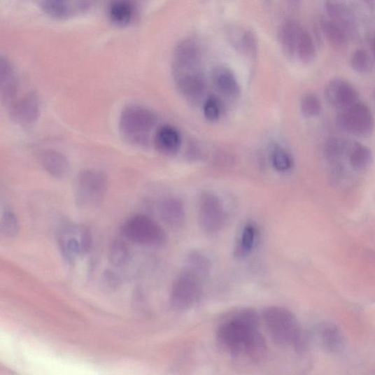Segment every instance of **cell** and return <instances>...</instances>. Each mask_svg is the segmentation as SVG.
Wrapping results in <instances>:
<instances>
[{
  "label": "cell",
  "mask_w": 375,
  "mask_h": 375,
  "mask_svg": "<svg viewBox=\"0 0 375 375\" xmlns=\"http://www.w3.org/2000/svg\"><path fill=\"white\" fill-rule=\"evenodd\" d=\"M258 325L256 311L239 310L218 328L217 340L232 355H245L250 360L259 362L267 355V345Z\"/></svg>",
  "instance_id": "cell-1"
},
{
  "label": "cell",
  "mask_w": 375,
  "mask_h": 375,
  "mask_svg": "<svg viewBox=\"0 0 375 375\" xmlns=\"http://www.w3.org/2000/svg\"><path fill=\"white\" fill-rule=\"evenodd\" d=\"M158 123V117L150 108L139 104L125 107L119 118L118 129L121 137L130 145L146 147Z\"/></svg>",
  "instance_id": "cell-2"
},
{
  "label": "cell",
  "mask_w": 375,
  "mask_h": 375,
  "mask_svg": "<svg viewBox=\"0 0 375 375\" xmlns=\"http://www.w3.org/2000/svg\"><path fill=\"white\" fill-rule=\"evenodd\" d=\"M262 318L272 339L278 345L301 348V327L291 311L281 306H269L263 310Z\"/></svg>",
  "instance_id": "cell-3"
},
{
  "label": "cell",
  "mask_w": 375,
  "mask_h": 375,
  "mask_svg": "<svg viewBox=\"0 0 375 375\" xmlns=\"http://www.w3.org/2000/svg\"><path fill=\"white\" fill-rule=\"evenodd\" d=\"M108 189V179L103 171L85 169L77 175L73 188L76 205L82 208H93L103 201Z\"/></svg>",
  "instance_id": "cell-4"
},
{
  "label": "cell",
  "mask_w": 375,
  "mask_h": 375,
  "mask_svg": "<svg viewBox=\"0 0 375 375\" xmlns=\"http://www.w3.org/2000/svg\"><path fill=\"white\" fill-rule=\"evenodd\" d=\"M125 238L143 245L160 246L167 240L164 229L152 218L138 214L129 218L121 228Z\"/></svg>",
  "instance_id": "cell-5"
},
{
  "label": "cell",
  "mask_w": 375,
  "mask_h": 375,
  "mask_svg": "<svg viewBox=\"0 0 375 375\" xmlns=\"http://www.w3.org/2000/svg\"><path fill=\"white\" fill-rule=\"evenodd\" d=\"M337 123L342 131L363 138L369 136L374 128L370 108L360 101L340 111Z\"/></svg>",
  "instance_id": "cell-6"
},
{
  "label": "cell",
  "mask_w": 375,
  "mask_h": 375,
  "mask_svg": "<svg viewBox=\"0 0 375 375\" xmlns=\"http://www.w3.org/2000/svg\"><path fill=\"white\" fill-rule=\"evenodd\" d=\"M201 280L196 274L184 269L177 277L171 288L170 304L176 310L191 309L200 299Z\"/></svg>",
  "instance_id": "cell-7"
},
{
  "label": "cell",
  "mask_w": 375,
  "mask_h": 375,
  "mask_svg": "<svg viewBox=\"0 0 375 375\" xmlns=\"http://www.w3.org/2000/svg\"><path fill=\"white\" fill-rule=\"evenodd\" d=\"M198 220L208 233L220 231L227 222V213L221 199L212 192H203L198 201Z\"/></svg>",
  "instance_id": "cell-8"
},
{
  "label": "cell",
  "mask_w": 375,
  "mask_h": 375,
  "mask_svg": "<svg viewBox=\"0 0 375 375\" xmlns=\"http://www.w3.org/2000/svg\"><path fill=\"white\" fill-rule=\"evenodd\" d=\"M176 87L185 100L193 104H200L206 95V84L197 69L174 68Z\"/></svg>",
  "instance_id": "cell-9"
},
{
  "label": "cell",
  "mask_w": 375,
  "mask_h": 375,
  "mask_svg": "<svg viewBox=\"0 0 375 375\" xmlns=\"http://www.w3.org/2000/svg\"><path fill=\"white\" fill-rule=\"evenodd\" d=\"M7 107L10 119L22 127L34 124L41 115L39 98L34 91L19 96Z\"/></svg>",
  "instance_id": "cell-10"
},
{
  "label": "cell",
  "mask_w": 375,
  "mask_h": 375,
  "mask_svg": "<svg viewBox=\"0 0 375 375\" xmlns=\"http://www.w3.org/2000/svg\"><path fill=\"white\" fill-rule=\"evenodd\" d=\"M91 243L92 239L89 231L80 227L67 229L60 239L62 253L69 260L89 252Z\"/></svg>",
  "instance_id": "cell-11"
},
{
  "label": "cell",
  "mask_w": 375,
  "mask_h": 375,
  "mask_svg": "<svg viewBox=\"0 0 375 375\" xmlns=\"http://www.w3.org/2000/svg\"><path fill=\"white\" fill-rule=\"evenodd\" d=\"M325 98L328 102L339 111L347 108L359 101L357 90L349 82L335 78L325 86Z\"/></svg>",
  "instance_id": "cell-12"
},
{
  "label": "cell",
  "mask_w": 375,
  "mask_h": 375,
  "mask_svg": "<svg viewBox=\"0 0 375 375\" xmlns=\"http://www.w3.org/2000/svg\"><path fill=\"white\" fill-rule=\"evenodd\" d=\"M38 162L47 174L57 179L66 178L70 173L71 164L66 156L59 151L46 149L38 155Z\"/></svg>",
  "instance_id": "cell-13"
},
{
  "label": "cell",
  "mask_w": 375,
  "mask_h": 375,
  "mask_svg": "<svg viewBox=\"0 0 375 375\" xmlns=\"http://www.w3.org/2000/svg\"><path fill=\"white\" fill-rule=\"evenodd\" d=\"M20 82L10 62L2 57L0 61V97L8 106L19 96Z\"/></svg>",
  "instance_id": "cell-14"
},
{
  "label": "cell",
  "mask_w": 375,
  "mask_h": 375,
  "mask_svg": "<svg viewBox=\"0 0 375 375\" xmlns=\"http://www.w3.org/2000/svg\"><path fill=\"white\" fill-rule=\"evenodd\" d=\"M156 149L167 155L176 154L182 144V137L179 131L170 125H164L156 130L153 136Z\"/></svg>",
  "instance_id": "cell-15"
},
{
  "label": "cell",
  "mask_w": 375,
  "mask_h": 375,
  "mask_svg": "<svg viewBox=\"0 0 375 375\" xmlns=\"http://www.w3.org/2000/svg\"><path fill=\"white\" fill-rule=\"evenodd\" d=\"M213 82L221 95L229 100H236L241 96V87L236 76L227 68L218 67L212 75Z\"/></svg>",
  "instance_id": "cell-16"
},
{
  "label": "cell",
  "mask_w": 375,
  "mask_h": 375,
  "mask_svg": "<svg viewBox=\"0 0 375 375\" xmlns=\"http://www.w3.org/2000/svg\"><path fill=\"white\" fill-rule=\"evenodd\" d=\"M200 58V50L197 44L192 40H185L176 47L174 68L197 69Z\"/></svg>",
  "instance_id": "cell-17"
},
{
  "label": "cell",
  "mask_w": 375,
  "mask_h": 375,
  "mask_svg": "<svg viewBox=\"0 0 375 375\" xmlns=\"http://www.w3.org/2000/svg\"><path fill=\"white\" fill-rule=\"evenodd\" d=\"M160 213L163 221L171 227H180L185 220L183 203L176 197H169L162 201Z\"/></svg>",
  "instance_id": "cell-18"
},
{
  "label": "cell",
  "mask_w": 375,
  "mask_h": 375,
  "mask_svg": "<svg viewBox=\"0 0 375 375\" xmlns=\"http://www.w3.org/2000/svg\"><path fill=\"white\" fill-rule=\"evenodd\" d=\"M303 29L301 25L294 20H288L281 26L279 39L285 53L289 57L297 53Z\"/></svg>",
  "instance_id": "cell-19"
},
{
  "label": "cell",
  "mask_w": 375,
  "mask_h": 375,
  "mask_svg": "<svg viewBox=\"0 0 375 375\" xmlns=\"http://www.w3.org/2000/svg\"><path fill=\"white\" fill-rule=\"evenodd\" d=\"M352 142L338 137L327 140L324 147V155L327 162L337 164L345 157H348Z\"/></svg>",
  "instance_id": "cell-20"
},
{
  "label": "cell",
  "mask_w": 375,
  "mask_h": 375,
  "mask_svg": "<svg viewBox=\"0 0 375 375\" xmlns=\"http://www.w3.org/2000/svg\"><path fill=\"white\" fill-rule=\"evenodd\" d=\"M108 17L116 26L126 27L133 20V6L127 0H116L108 8Z\"/></svg>",
  "instance_id": "cell-21"
},
{
  "label": "cell",
  "mask_w": 375,
  "mask_h": 375,
  "mask_svg": "<svg viewBox=\"0 0 375 375\" xmlns=\"http://www.w3.org/2000/svg\"><path fill=\"white\" fill-rule=\"evenodd\" d=\"M321 29L326 40L337 50H341L346 47L348 36L337 23L332 20L323 19L320 22Z\"/></svg>",
  "instance_id": "cell-22"
},
{
  "label": "cell",
  "mask_w": 375,
  "mask_h": 375,
  "mask_svg": "<svg viewBox=\"0 0 375 375\" xmlns=\"http://www.w3.org/2000/svg\"><path fill=\"white\" fill-rule=\"evenodd\" d=\"M348 158L351 167L358 171L367 169L373 162L371 150L359 143H352Z\"/></svg>",
  "instance_id": "cell-23"
},
{
  "label": "cell",
  "mask_w": 375,
  "mask_h": 375,
  "mask_svg": "<svg viewBox=\"0 0 375 375\" xmlns=\"http://www.w3.org/2000/svg\"><path fill=\"white\" fill-rule=\"evenodd\" d=\"M257 229L252 223L246 225L241 232L234 255L239 258L247 257L253 252L257 238Z\"/></svg>",
  "instance_id": "cell-24"
},
{
  "label": "cell",
  "mask_w": 375,
  "mask_h": 375,
  "mask_svg": "<svg viewBox=\"0 0 375 375\" xmlns=\"http://www.w3.org/2000/svg\"><path fill=\"white\" fill-rule=\"evenodd\" d=\"M211 267V264L208 258L200 253H192L186 257L185 269L191 271L201 278L208 275Z\"/></svg>",
  "instance_id": "cell-25"
},
{
  "label": "cell",
  "mask_w": 375,
  "mask_h": 375,
  "mask_svg": "<svg viewBox=\"0 0 375 375\" xmlns=\"http://www.w3.org/2000/svg\"><path fill=\"white\" fill-rule=\"evenodd\" d=\"M325 8L333 21L346 31L352 24L351 15L348 9L337 0H327Z\"/></svg>",
  "instance_id": "cell-26"
},
{
  "label": "cell",
  "mask_w": 375,
  "mask_h": 375,
  "mask_svg": "<svg viewBox=\"0 0 375 375\" xmlns=\"http://www.w3.org/2000/svg\"><path fill=\"white\" fill-rule=\"evenodd\" d=\"M45 13L56 19L67 18L71 13V0H42Z\"/></svg>",
  "instance_id": "cell-27"
},
{
  "label": "cell",
  "mask_w": 375,
  "mask_h": 375,
  "mask_svg": "<svg viewBox=\"0 0 375 375\" xmlns=\"http://www.w3.org/2000/svg\"><path fill=\"white\" fill-rule=\"evenodd\" d=\"M297 54L304 64H309L316 59V50L314 41L306 29H303Z\"/></svg>",
  "instance_id": "cell-28"
},
{
  "label": "cell",
  "mask_w": 375,
  "mask_h": 375,
  "mask_svg": "<svg viewBox=\"0 0 375 375\" xmlns=\"http://www.w3.org/2000/svg\"><path fill=\"white\" fill-rule=\"evenodd\" d=\"M271 161L274 168L279 173H286L293 166L291 155L279 146H274L271 150Z\"/></svg>",
  "instance_id": "cell-29"
},
{
  "label": "cell",
  "mask_w": 375,
  "mask_h": 375,
  "mask_svg": "<svg viewBox=\"0 0 375 375\" xmlns=\"http://www.w3.org/2000/svg\"><path fill=\"white\" fill-rule=\"evenodd\" d=\"M0 228H1V232L6 236L13 237L17 236L20 229V222L17 215L8 208L3 211Z\"/></svg>",
  "instance_id": "cell-30"
},
{
  "label": "cell",
  "mask_w": 375,
  "mask_h": 375,
  "mask_svg": "<svg viewBox=\"0 0 375 375\" xmlns=\"http://www.w3.org/2000/svg\"><path fill=\"white\" fill-rule=\"evenodd\" d=\"M225 108L222 101L215 97L208 98L203 104V114L206 120L211 122H215L220 120L224 113Z\"/></svg>",
  "instance_id": "cell-31"
},
{
  "label": "cell",
  "mask_w": 375,
  "mask_h": 375,
  "mask_svg": "<svg viewBox=\"0 0 375 375\" xmlns=\"http://www.w3.org/2000/svg\"><path fill=\"white\" fill-rule=\"evenodd\" d=\"M301 108L305 117L313 118L320 114L322 105L318 97L314 94L309 93L302 98Z\"/></svg>",
  "instance_id": "cell-32"
},
{
  "label": "cell",
  "mask_w": 375,
  "mask_h": 375,
  "mask_svg": "<svg viewBox=\"0 0 375 375\" xmlns=\"http://www.w3.org/2000/svg\"><path fill=\"white\" fill-rule=\"evenodd\" d=\"M130 255L129 248L126 243L116 242L111 248L109 259L116 267H121L127 262Z\"/></svg>",
  "instance_id": "cell-33"
},
{
  "label": "cell",
  "mask_w": 375,
  "mask_h": 375,
  "mask_svg": "<svg viewBox=\"0 0 375 375\" xmlns=\"http://www.w3.org/2000/svg\"><path fill=\"white\" fill-rule=\"evenodd\" d=\"M351 65L354 71L360 73H367L372 68L370 57L364 50H358L353 54Z\"/></svg>",
  "instance_id": "cell-34"
},
{
  "label": "cell",
  "mask_w": 375,
  "mask_h": 375,
  "mask_svg": "<svg viewBox=\"0 0 375 375\" xmlns=\"http://www.w3.org/2000/svg\"><path fill=\"white\" fill-rule=\"evenodd\" d=\"M323 341L331 351L337 350L341 344V337L339 331L334 326L327 325L322 331Z\"/></svg>",
  "instance_id": "cell-35"
},
{
  "label": "cell",
  "mask_w": 375,
  "mask_h": 375,
  "mask_svg": "<svg viewBox=\"0 0 375 375\" xmlns=\"http://www.w3.org/2000/svg\"><path fill=\"white\" fill-rule=\"evenodd\" d=\"M257 42L255 34L251 31L244 33L241 52L248 55L254 56L257 52Z\"/></svg>",
  "instance_id": "cell-36"
},
{
  "label": "cell",
  "mask_w": 375,
  "mask_h": 375,
  "mask_svg": "<svg viewBox=\"0 0 375 375\" xmlns=\"http://www.w3.org/2000/svg\"><path fill=\"white\" fill-rule=\"evenodd\" d=\"M372 52H373L374 57L375 58V38L374 40L373 45H372Z\"/></svg>",
  "instance_id": "cell-37"
},
{
  "label": "cell",
  "mask_w": 375,
  "mask_h": 375,
  "mask_svg": "<svg viewBox=\"0 0 375 375\" xmlns=\"http://www.w3.org/2000/svg\"><path fill=\"white\" fill-rule=\"evenodd\" d=\"M288 1H290L291 3L295 4V3H298L300 1V0H288Z\"/></svg>",
  "instance_id": "cell-38"
},
{
  "label": "cell",
  "mask_w": 375,
  "mask_h": 375,
  "mask_svg": "<svg viewBox=\"0 0 375 375\" xmlns=\"http://www.w3.org/2000/svg\"><path fill=\"white\" fill-rule=\"evenodd\" d=\"M374 104H375V90H374Z\"/></svg>",
  "instance_id": "cell-39"
},
{
  "label": "cell",
  "mask_w": 375,
  "mask_h": 375,
  "mask_svg": "<svg viewBox=\"0 0 375 375\" xmlns=\"http://www.w3.org/2000/svg\"><path fill=\"white\" fill-rule=\"evenodd\" d=\"M267 1H269V0H267Z\"/></svg>",
  "instance_id": "cell-40"
}]
</instances>
